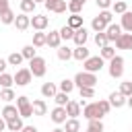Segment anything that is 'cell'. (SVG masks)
I'll return each mask as SVG.
<instances>
[{
  "label": "cell",
  "mask_w": 132,
  "mask_h": 132,
  "mask_svg": "<svg viewBox=\"0 0 132 132\" xmlns=\"http://www.w3.org/2000/svg\"><path fill=\"white\" fill-rule=\"evenodd\" d=\"M85 72H93V74H97V72H101L103 70V66H105V60L101 58V56H91V58H87L85 60Z\"/></svg>",
  "instance_id": "1"
},
{
  "label": "cell",
  "mask_w": 132,
  "mask_h": 132,
  "mask_svg": "<svg viewBox=\"0 0 132 132\" xmlns=\"http://www.w3.org/2000/svg\"><path fill=\"white\" fill-rule=\"evenodd\" d=\"M74 85L80 89V87H95L97 85V74L93 72H78L74 76Z\"/></svg>",
  "instance_id": "2"
},
{
  "label": "cell",
  "mask_w": 132,
  "mask_h": 132,
  "mask_svg": "<svg viewBox=\"0 0 132 132\" xmlns=\"http://www.w3.org/2000/svg\"><path fill=\"white\" fill-rule=\"evenodd\" d=\"M29 70H31V74L33 76H43L45 74V70H47V64H45V60L43 58H39V56H35L33 60H29Z\"/></svg>",
  "instance_id": "3"
},
{
  "label": "cell",
  "mask_w": 132,
  "mask_h": 132,
  "mask_svg": "<svg viewBox=\"0 0 132 132\" xmlns=\"http://www.w3.org/2000/svg\"><path fill=\"white\" fill-rule=\"evenodd\" d=\"M107 70H109V76H111V78H120V76L124 74V58H122V56L111 58Z\"/></svg>",
  "instance_id": "4"
},
{
  "label": "cell",
  "mask_w": 132,
  "mask_h": 132,
  "mask_svg": "<svg viewBox=\"0 0 132 132\" xmlns=\"http://www.w3.org/2000/svg\"><path fill=\"white\" fill-rule=\"evenodd\" d=\"M82 116H85L87 120H101V118H103V111L99 109V103L93 101V103H87V105L82 107Z\"/></svg>",
  "instance_id": "5"
},
{
  "label": "cell",
  "mask_w": 132,
  "mask_h": 132,
  "mask_svg": "<svg viewBox=\"0 0 132 132\" xmlns=\"http://www.w3.org/2000/svg\"><path fill=\"white\" fill-rule=\"evenodd\" d=\"M16 107H19L21 118H31V113H33V105H31L29 97H25V95L16 97Z\"/></svg>",
  "instance_id": "6"
},
{
  "label": "cell",
  "mask_w": 132,
  "mask_h": 132,
  "mask_svg": "<svg viewBox=\"0 0 132 132\" xmlns=\"http://www.w3.org/2000/svg\"><path fill=\"white\" fill-rule=\"evenodd\" d=\"M31 78H33V74H31L29 68H19L16 74H14V82H16L19 87H27V85L31 82Z\"/></svg>",
  "instance_id": "7"
},
{
  "label": "cell",
  "mask_w": 132,
  "mask_h": 132,
  "mask_svg": "<svg viewBox=\"0 0 132 132\" xmlns=\"http://www.w3.org/2000/svg\"><path fill=\"white\" fill-rule=\"evenodd\" d=\"M0 116H2L6 122H10V120L19 118L21 113H19V107H16V105H10V103H6V105L2 107V111H0Z\"/></svg>",
  "instance_id": "8"
},
{
  "label": "cell",
  "mask_w": 132,
  "mask_h": 132,
  "mask_svg": "<svg viewBox=\"0 0 132 132\" xmlns=\"http://www.w3.org/2000/svg\"><path fill=\"white\" fill-rule=\"evenodd\" d=\"M107 101H109V105H111V107H116V109H118V107H124V105H126L128 97H124L120 91H113V93L109 95V99H107Z\"/></svg>",
  "instance_id": "9"
},
{
  "label": "cell",
  "mask_w": 132,
  "mask_h": 132,
  "mask_svg": "<svg viewBox=\"0 0 132 132\" xmlns=\"http://www.w3.org/2000/svg\"><path fill=\"white\" fill-rule=\"evenodd\" d=\"M66 120H68L66 107H60V105H58V107L52 109V122H54V124H64Z\"/></svg>",
  "instance_id": "10"
},
{
  "label": "cell",
  "mask_w": 132,
  "mask_h": 132,
  "mask_svg": "<svg viewBox=\"0 0 132 132\" xmlns=\"http://www.w3.org/2000/svg\"><path fill=\"white\" fill-rule=\"evenodd\" d=\"M14 27H16L19 31H27V29L31 27V16H27L25 12L16 14V19H14Z\"/></svg>",
  "instance_id": "11"
},
{
  "label": "cell",
  "mask_w": 132,
  "mask_h": 132,
  "mask_svg": "<svg viewBox=\"0 0 132 132\" xmlns=\"http://www.w3.org/2000/svg\"><path fill=\"white\" fill-rule=\"evenodd\" d=\"M105 35H107V41H118V37L122 35V27L118 23H111V25H107Z\"/></svg>",
  "instance_id": "12"
},
{
  "label": "cell",
  "mask_w": 132,
  "mask_h": 132,
  "mask_svg": "<svg viewBox=\"0 0 132 132\" xmlns=\"http://www.w3.org/2000/svg\"><path fill=\"white\" fill-rule=\"evenodd\" d=\"M118 50H132V33H122L116 41Z\"/></svg>",
  "instance_id": "13"
},
{
  "label": "cell",
  "mask_w": 132,
  "mask_h": 132,
  "mask_svg": "<svg viewBox=\"0 0 132 132\" xmlns=\"http://www.w3.org/2000/svg\"><path fill=\"white\" fill-rule=\"evenodd\" d=\"M47 16H43V14H35V16H31V27L33 29H37V31H43L45 27H47Z\"/></svg>",
  "instance_id": "14"
},
{
  "label": "cell",
  "mask_w": 132,
  "mask_h": 132,
  "mask_svg": "<svg viewBox=\"0 0 132 132\" xmlns=\"http://www.w3.org/2000/svg\"><path fill=\"white\" fill-rule=\"evenodd\" d=\"M87 39H89V33H87V29H85V27H80V29H76V31H74L72 41L76 43V47H78V45H85V43H87Z\"/></svg>",
  "instance_id": "15"
},
{
  "label": "cell",
  "mask_w": 132,
  "mask_h": 132,
  "mask_svg": "<svg viewBox=\"0 0 132 132\" xmlns=\"http://www.w3.org/2000/svg\"><path fill=\"white\" fill-rule=\"evenodd\" d=\"M33 116H45L47 113V103L43 99H33Z\"/></svg>",
  "instance_id": "16"
},
{
  "label": "cell",
  "mask_w": 132,
  "mask_h": 132,
  "mask_svg": "<svg viewBox=\"0 0 132 132\" xmlns=\"http://www.w3.org/2000/svg\"><path fill=\"white\" fill-rule=\"evenodd\" d=\"M72 58H74V60H78V62H85L87 58H91V56H89L87 45H78V47H74V50H72Z\"/></svg>",
  "instance_id": "17"
},
{
  "label": "cell",
  "mask_w": 132,
  "mask_h": 132,
  "mask_svg": "<svg viewBox=\"0 0 132 132\" xmlns=\"http://www.w3.org/2000/svg\"><path fill=\"white\" fill-rule=\"evenodd\" d=\"M80 103L78 101H68L66 103V113H68V118H78L80 116Z\"/></svg>",
  "instance_id": "18"
},
{
  "label": "cell",
  "mask_w": 132,
  "mask_h": 132,
  "mask_svg": "<svg viewBox=\"0 0 132 132\" xmlns=\"http://www.w3.org/2000/svg\"><path fill=\"white\" fill-rule=\"evenodd\" d=\"M56 93H58V87H56L54 82H43V85H41V95H43V97L54 99V97H56Z\"/></svg>",
  "instance_id": "19"
},
{
  "label": "cell",
  "mask_w": 132,
  "mask_h": 132,
  "mask_svg": "<svg viewBox=\"0 0 132 132\" xmlns=\"http://www.w3.org/2000/svg\"><path fill=\"white\" fill-rule=\"evenodd\" d=\"M60 41H62L60 31H50V33H47V45H50V47L58 50V47H60Z\"/></svg>",
  "instance_id": "20"
},
{
  "label": "cell",
  "mask_w": 132,
  "mask_h": 132,
  "mask_svg": "<svg viewBox=\"0 0 132 132\" xmlns=\"http://www.w3.org/2000/svg\"><path fill=\"white\" fill-rule=\"evenodd\" d=\"M64 132H80V122L76 118H68L64 122Z\"/></svg>",
  "instance_id": "21"
},
{
  "label": "cell",
  "mask_w": 132,
  "mask_h": 132,
  "mask_svg": "<svg viewBox=\"0 0 132 132\" xmlns=\"http://www.w3.org/2000/svg\"><path fill=\"white\" fill-rule=\"evenodd\" d=\"M120 27H122L126 33H132V12H130V10H126V12L122 14V23H120Z\"/></svg>",
  "instance_id": "22"
},
{
  "label": "cell",
  "mask_w": 132,
  "mask_h": 132,
  "mask_svg": "<svg viewBox=\"0 0 132 132\" xmlns=\"http://www.w3.org/2000/svg\"><path fill=\"white\" fill-rule=\"evenodd\" d=\"M33 45H35V47H43V45H47V33H43V31L33 33Z\"/></svg>",
  "instance_id": "23"
},
{
  "label": "cell",
  "mask_w": 132,
  "mask_h": 132,
  "mask_svg": "<svg viewBox=\"0 0 132 132\" xmlns=\"http://www.w3.org/2000/svg\"><path fill=\"white\" fill-rule=\"evenodd\" d=\"M23 118L19 116V118H14V120H10V122H6V130H10V132H21L23 130Z\"/></svg>",
  "instance_id": "24"
},
{
  "label": "cell",
  "mask_w": 132,
  "mask_h": 132,
  "mask_svg": "<svg viewBox=\"0 0 132 132\" xmlns=\"http://www.w3.org/2000/svg\"><path fill=\"white\" fill-rule=\"evenodd\" d=\"M14 19H16V14L8 8V10H4V12H0V23L2 25H14Z\"/></svg>",
  "instance_id": "25"
},
{
  "label": "cell",
  "mask_w": 132,
  "mask_h": 132,
  "mask_svg": "<svg viewBox=\"0 0 132 132\" xmlns=\"http://www.w3.org/2000/svg\"><path fill=\"white\" fill-rule=\"evenodd\" d=\"M66 25H68L70 29H74V31H76V29H80V27H85V25H82V16H80V14H70Z\"/></svg>",
  "instance_id": "26"
},
{
  "label": "cell",
  "mask_w": 132,
  "mask_h": 132,
  "mask_svg": "<svg viewBox=\"0 0 132 132\" xmlns=\"http://www.w3.org/2000/svg\"><path fill=\"white\" fill-rule=\"evenodd\" d=\"M91 27H93V31H95V33H103V31L107 29V23H105L101 16H95V19H93V23H91Z\"/></svg>",
  "instance_id": "27"
},
{
  "label": "cell",
  "mask_w": 132,
  "mask_h": 132,
  "mask_svg": "<svg viewBox=\"0 0 132 132\" xmlns=\"http://www.w3.org/2000/svg\"><path fill=\"white\" fill-rule=\"evenodd\" d=\"M58 58H60L62 62H68V60L72 58V50H70L68 45H60V47H58Z\"/></svg>",
  "instance_id": "28"
},
{
  "label": "cell",
  "mask_w": 132,
  "mask_h": 132,
  "mask_svg": "<svg viewBox=\"0 0 132 132\" xmlns=\"http://www.w3.org/2000/svg\"><path fill=\"white\" fill-rule=\"evenodd\" d=\"M25 58H23V54L21 52H12L8 58H6V62L10 64V66H21V62H23Z\"/></svg>",
  "instance_id": "29"
},
{
  "label": "cell",
  "mask_w": 132,
  "mask_h": 132,
  "mask_svg": "<svg viewBox=\"0 0 132 132\" xmlns=\"http://www.w3.org/2000/svg\"><path fill=\"white\" fill-rule=\"evenodd\" d=\"M87 132H103V122L101 120H89Z\"/></svg>",
  "instance_id": "30"
},
{
  "label": "cell",
  "mask_w": 132,
  "mask_h": 132,
  "mask_svg": "<svg viewBox=\"0 0 132 132\" xmlns=\"http://www.w3.org/2000/svg\"><path fill=\"white\" fill-rule=\"evenodd\" d=\"M99 56H101L103 60H111V58H116V50L107 43L105 47H101V54H99Z\"/></svg>",
  "instance_id": "31"
},
{
  "label": "cell",
  "mask_w": 132,
  "mask_h": 132,
  "mask_svg": "<svg viewBox=\"0 0 132 132\" xmlns=\"http://www.w3.org/2000/svg\"><path fill=\"white\" fill-rule=\"evenodd\" d=\"M78 93H80V99H93L95 97V87H80Z\"/></svg>",
  "instance_id": "32"
},
{
  "label": "cell",
  "mask_w": 132,
  "mask_h": 132,
  "mask_svg": "<svg viewBox=\"0 0 132 132\" xmlns=\"http://www.w3.org/2000/svg\"><path fill=\"white\" fill-rule=\"evenodd\" d=\"M35 2L33 0H21V12H25V14H29V12H33L35 10Z\"/></svg>",
  "instance_id": "33"
},
{
  "label": "cell",
  "mask_w": 132,
  "mask_h": 132,
  "mask_svg": "<svg viewBox=\"0 0 132 132\" xmlns=\"http://www.w3.org/2000/svg\"><path fill=\"white\" fill-rule=\"evenodd\" d=\"M54 101H56L60 107H66V103H68L70 99H68V93H62V91H58V93H56V97H54Z\"/></svg>",
  "instance_id": "34"
},
{
  "label": "cell",
  "mask_w": 132,
  "mask_h": 132,
  "mask_svg": "<svg viewBox=\"0 0 132 132\" xmlns=\"http://www.w3.org/2000/svg\"><path fill=\"white\" fill-rule=\"evenodd\" d=\"M0 85L4 87V89H10L12 85H14V76H10V74H0Z\"/></svg>",
  "instance_id": "35"
},
{
  "label": "cell",
  "mask_w": 132,
  "mask_h": 132,
  "mask_svg": "<svg viewBox=\"0 0 132 132\" xmlns=\"http://www.w3.org/2000/svg\"><path fill=\"white\" fill-rule=\"evenodd\" d=\"M60 37H62L64 41H68V39H72V37H74V29H70L68 25H64V27L60 29Z\"/></svg>",
  "instance_id": "36"
},
{
  "label": "cell",
  "mask_w": 132,
  "mask_h": 132,
  "mask_svg": "<svg viewBox=\"0 0 132 132\" xmlns=\"http://www.w3.org/2000/svg\"><path fill=\"white\" fill-rule=\"evenodd\" d=\"M21 54H23L25 60H33V58H35V45H25V47L21 50Z\"/></svg>",
  "instance_id": "37"
},
{
  "label": "cell",
  "mask_w": 132,
  "mask_h": 132,
  "mask_svg": "<svg viewBox=\"0 0 132 132\" xmlns=\"http://www.w3.org/2000/svg\"><path fill=\"white\" fill-rule=\"evenodd\" d=\"M74 87H76V85H74V80H70V78H64V80L60 82V91H62V93H70Z\"/></svg>",
  "instance_id": "38"
},
{
  "label": "cell",
  "mask_w": 132,
  "mask_h": 132,
  "mask_svg": "<svg viewBox=\"0 0 132 132\" xmlns=\"http://www.w3.org/2000/svg\"><path fill=\"white\" fill-rule=\"evenodd\" d=\"M0 99H2V101H6V103H10L12 99H16V95H14V91H12V89H2Z\"/></svg>",
  "instance_id": "39"
},
{
  "label": "cell",
  "mask_w": 132,
  "mask_h": 132,
  "mask_svg": "<svg viewBox=\"0 0 132 132\" xmlns=\"http://www.w3.org/2000/svg\"><path fill=\"white\" fill-rule=\"evenodd\" d=\"M120 93H122L124 97H130V95H132V80H124V82L120 85Z\"/></svg>",
  "instance_id": "40"
},
{
  "label": "cell",
  "mask_w": 132,
  "mask_h": 132,
  "mask_svg": "<svg viewBox=\"0 0 132 132\" xmlns=\"http://www.w3.org/2000/svg\"><path fill=\"white\" fill-rule=\"evenodd\" d=\"M111 8H113V12H118V14H124V12L128 10V6H126V2H124V0L113 2V4H111Z\"/></svg>",
  "instance_id": "41"
},
{
  "label": "cell",
  "mask_w": 132,
  "mask_h": 132,
  "mask_svg": "<svg viewBox=\"0 0 132 132\" xmlns=\"http://www.w3.org/2000/svg\"><path fill=\"white\" fill-rule=\"evenodd\" d=\"M95 43L99 45V50H101V47H105V45L109 43V41H107V35H105V31H103V33H95Z\"/></svg>",
  "instance_id": "42"
},
{
  "label": "cell",
  "mask_w": 132,
  "mask_h": 132,
  "mask_svg": "<svg viewBox=\"0 0 132 132\" xmlns=\"http://www.w3.org/2000/svg\"><path fill=\"white\" fill-rule=\"evenodd\" d=\"M97 103H99V109L103 111V116H107V113H109V109H111V105H109V101H105V99H99Z\"/></svg>",
  "instance_id": "43"
},
{
  "label": "cell",
  "mask_w": 132,
  "mask_h": 132,
  "mask_svg": "<svg viewBox=\"0 0 132 132\" xmlns=\"http://www.w3.org/2000/svg\"><path fill=\"white\" fill-rule=\"evenodd\" d=\"M99 16H101V19H103L107 25H111V16H113V14H111L109 10H101V12H99Z\"/></svg>",
  "instance_id": "44"
},
{
  "label": "cell",
  "mask_w": 132,
  "mask_h": 132,
  "mask_svg": "<svg viewBox=\"0 0 132 132\" xmlns=\"http://www.w3.org/2000/svg\"><path fill=\"white\" fill-rule=\"evenodd\" d=\"M95 2H97V6H99L101 10H107V8H109V6L113 4L111 0H95Z\"/></svg>",
  "instance_id": "45"
},
{
  "label": "cell",
  "mask_w": 132,
  "mask_h": 132,
  "mask_svg": "<svg viewBox=\"0 0 132 132\" xmlns=\"http://www.w3.org/2000/svg\"><path fill=\"white\" fill-rule=\"evenodd\" d=\"M43 4H45V8H47V10H52V12H54V10H56V4H58V0H45Z\"/></svg>",
  "instance_id": "46"
},
{
  "label": "cell",
  "mask_w": 132,
  "mask_h": 132,
  "mask_svg": "<svg viewBox=\"0 0 132 132\" xmlns=\"http://www.w3.org/2000/svg\"><path fill=\"white\" fill-rule=\"evenodd\" d=\"M10 6H8V0H0V12H4V10H8Z\"/></svg>",
  "instance_id": "47"
},
{
  "label": "cell",
  "mask_w": 132,
  "mask_h": 132,
  "mask_svg": "<svg viewBox=\"0 0 132 132\" xmlns=\"http://www.w3.org/2000/svg\"><path fill=\"white\" fill-rule=\"evenodd\" d=\"M6 66H8V62L0 58V74H4V70H6Z\"/></svg>",
  "instance_id": "48"
},
{
  "label": "cell",
  "mask_w": 132,
  "mask_h": 132,
  "mask_svg": "<svg viewBox=\"0 0 132 132\" xmlns=\"http://www.w3.org/2000/svg\"><path fill=\"white\" fill-rule=\"evenodd\" d=\"M21 132H37V128H35V126H23Z\"/></svg>",
  "instance_id": "49"
},
{
  "label": "cell",
  "mask_w": 132,
  "mask_h": 132,
  "mask_svg": "<svg viewBox=\"0 0 132 132\" xmlns=\"http://www.w3.org/2000/svg\"><path fill=\"white\" fill-rule=\"evenodd\" d=\"M4 130H6V120L0 116V132H4Z\"/></svg>",
  "instance_id": "50"
},
{
  "label": "cell",
  "mask_w": 132,
  "mask_h": 132,
  "mask_svg": "<svg viewBox=\"0 0 132 132\" xmlns=\"http://www.w3.org/2000/svg\"><path fill=\"white\" fill-rule=\"evenodd\" d=\"M126 105H128V107H130V109H132V95H130V97H128V101H126Z\"/></svg>",
  "instance_id": "51"
},
{
  "label": "cell",
  "mask_w": 132,
  "mask_h": 132,
  "mask_svg": "<svg viewBox=\"0 0 132 132\" xmlns=\"http://www.w3.org/2000/svg\"><path fill=\"white\" fill-rule=\"evenodd\" d=\"M72 2H76V4H80V6H85V2H87V0H72Z\"/></svg>",
  "instance_id": "52"
},
{
  "label": "cell",
  "mask_w": 132,
  "mask_h": 132,
  "mask_svg": "<svg viewBox=\"0 0 132 132\" xmlns=\"http://www.w3.org/2000/svg\"><path fill=\"white\" fill-rule=\"evenodd\" d=\"M52 132H64V128H56V130H52Z\"/></svg>",
  "instance_id": "53"
},
{
  "label": "cell",
  "mask_w": 132,
  "mask_h": 132,
  "mask_svg": "<svg viewBox=\"0 0 132 132\" xmlns=\"http://www.w3.org/2000/svg\"><path fill=\"white\" fill-rule=\"evenodd\" d=\"M33 2H35V4H37V2H45V0H33Z\"/></svg>",
  "instance_id": "54"
},
{
  "label": "cell",
  "mask_w": 132,
  "mask_h": 132,
  "mask_svg": "<svg viewBox=\"0 0 132 132\" xmlns=\"http://www.w3.org/2000/svg\"><path fill=\"white\" fill-rule=\"evenodd\" d=\"M130 132H132V130H130Z\"/></svg>",
  "instance_id": "55"
}]
</instances>
